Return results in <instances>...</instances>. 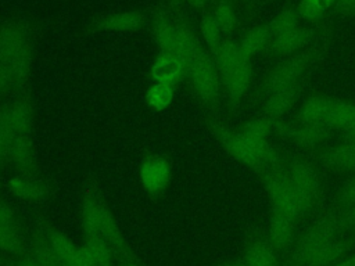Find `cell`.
<instances>
[{
  "mask_svg": "<svg viewBox=\"0 0 355 266\" xmlns=\"http://www.w3.org/2000/svg\"><path fill=\"white\" fill-rule=\"evenodd\" d=\"M175 86L158 83L155 82L151 85L146 91V103L147 105L154 111H164L169 107V104L173 100Z\"/></svg>",
  "mask_w": 355,
  "mask_h": 266,
  "instance_id": "484cf974",
  "label": "cell"
},
{
  "mask_svg": "<svg viewBox=\"0 0 355 266\" xmlns=\"http://www.w3.org/2000/svg\"><path fill=\"white\" fill-rule=\"evenodd\" d=\"M259 177L270 200L272 212L286 215L295 222L304 216L298 197L286 173L284 161L280 165L265 170Z\"/></svg>",
  "mask_w": 355,
  "mask_h": 266,
  "instance_id": "7a4b0ae2",
  "label": "cell"
},
{
  "mask_svg": "<svg viewBox=\"0 0 355 266\" xmlns=\"http://www.w3.org/2000/svg\"><path fill=\"white\" fill-rule=\"evenodd\" d=\"M295 223V220L286 215L272 212L268 240L276 251H286L293 245Z\"/></svg>",
  "mask_w": 355,
  "mask_h": 266,
  "instance_id": "ffe728a7",
  "label": "cell"
},
{
  "mask_svg": "<svg viewBox=\"0 0 355 266\" xmlns=\"http://www.w3.org/2000/svg\"><path fill=\"white\" fill-rule=\"evenodd\" d=\"M316 57H318V51L313 48L302 50L293 55L284 57L263 78L259 87L261 97L272 91H276L282 87L301 82L306 71L316 61Z\"/></svg>",
  "mask_w": 355,
  "mask_h": 266,
  "instance_id": "3957f363",
  "label": "cell"
},
{
  "mask_svg": "<svg viewBox=\"0 0 355 266\" xmlns=\"http://www.w3.org/2000/svg\"><path fill=\"white\" fill-rule=\"evenodd\" d=\"M212 15L223 33H230L237 25V15L229 0H219Z\"/></svg>",
  "mask_w": 355,
  "mask_h": 266,
  "instance_id": "f546056e",
  "label": "cell"
},
{
  "mask_svg": "<svg viewBox=\"0 0 355 266\" xmlns=\"http://www.w3.org/2000/svg\"><path fill=\"white\" fill-rule=\"evenodd\" d=\"M330 129L326 126L316 125H305L300 122H284L283 119H277L273 122V133L277 136L294 143L300 148L312 151L318 145H320L330 136Z\"/></svg>",
  "mask_w": 355,
  "mask_h": 266,
  "instance_id": "52a82bcc",
  "label": "cell"
},
{
  "mask_svg": "<svg viewBox=\"0 0 355 266\" xmlns=\"http://www.w3.org/2000/svg\"><path fill=\"white\" fill-rule=\"evenodd\" d=\"M22 238L17 226H0V249L18 254L22 251Z\"/></svg>",
  "mask_w": 355,
  "mask_h": 266,
  "instance_id": "4dcf8cb0",
  "label": "cell"
},
{
  "mask_svg": "<svg viewBox=\"0 0 355 266\" xmlns=\"http://www.w3.org/2000/svg\"><path fill=\"white\" fill-rule=\"evenodd\" d=\"M17 266H40V265L37 263V260L33 256V258H24V259H21L17 263Z\"/></svg>",
  "mask_w": 355,
  "mask_h": 266,
  "instance_id": "ab89813d",
  "label": "cell"
},
{
  "mask_svg": "<svg viewBox=\"0 0 355 266\" xmlns=\"http://www.w3.org/2000/svg\"><path fill=\"white\" fill-rule=\"evenodd\" d=\"M304 87V82H298L286 87H282L276 91H272L261 97V109L262 115L270 118L272 121L282 119L297 103Z\"/></svg>",
  "mask_w": 355,
  "mask_h": 266,
  "instance_id": "7c38bea8",
  "label": "cell"
},
{
  "mask_svg": "<svg viewBox=\"0 0 355 266\" xmlns=\"http://www.w3.org/2000/svg\"><path fill=\"white\" fill-rule=\"evenodd\" d=\"M28 42H31V28L21 19L0 21V62L7 64L10 58Z\"/></svg>",
  "mask_w": 355,
  "mask_h": 266,
  "instance_id": "8fae6325",
  "label": "cell"
},
{
  "mask_svg": "<svg viewBox=\"0 0 355 266\" xmlns=\"http://www.w3.org/2000/svg\"><path fill=\"white\" fill-rule=\"evenodd\" d=\"M312 39V30L304 28L301 24L286 30H282L270 37L268 53L280 57H288L304 50Z\"/></svg>",
  "mask_w": 355,
  "mask_h": 266,
  "instance_id": "4fadbf2b",
  "label": "cell"
},
{
  "mask_svg": "<svg viewBox=\"0 0 355 266\" xmlns=\"http://www.w3.org/2000/svg\"><path fill=\"white\" fill-rule=\"evenodd\" d=\"M151 76L158 83L176 86L186 78V65L173 54L159 53L151 65Z\"/></svg>",
  "mask_w": 355,
  "mask_h": 266,
  "instance_id": "2e32d148",
  "label": "cell"
},
{
  "mask_svg": "<svg viewBox=\"0 0 355 266\" xmlns=\"http://www.w3.org/2000/svg\"><path fill=\"white\" fill-rule=\"evenodd\" d=\"M333 100L334 97L320 93L309 94L300 105V109L295 114V121L305 125L324 126Z\"/></svg>",
  "mask_w": 355,
  "mask_h": 266,
  "instance_id": "5bb4252c",
  "label": "cell"
},
{
  "mask_svg": "<svg viewBox=\"0 0 355 266\" xmlns=\"http://www.w3.org/2000/svg\"><path fill=\"white\" fill-rule=\"evenodd\" d=\"M139 177L143 188L150 195L158 197L171 183V165L168 159L161 155H148L140 165Z\"/></svg>",
  "mask_w": 355,
  "mask_h": 266,
  "instance_id": "30bf717a",
  "label": "cell"
},
{
  "mask_svg": "<svg viewBox=\"0 0 355 266\" xmlns=\"http://www.w3.org/2000/svg\"><path fill=\"white\" fill-rule=\"evenodd\" d=\"M227 266H247L243 260H239V262H234V263H230V265H227Z\"/></svg>",
  "mask_w": 355,
  "mask_h": 266,
  "instance_id": "ee69618b",
  "label": "cell"
},
{
  "mask_svg": "<svg viewBox=\"0 0 355 266\" xmlns=\"http://www.w3.org/2000/svg\"><path fill=\"white\" fill-rule=\"evenodd\" d=\"M33 103L29 93H24L0 109V125L14 136L31 133L33 125Z\"/></svg>",
  "mask_w": 355,
  "mask_h": 266,
  "instance_id": "9c48e42d",
  "label": "cell"
},
{
  "mask_svg": "<svg viewBox=\"0 0 355 266\" xmlns=\"http://www.w3.org/2000/svg\"><path fill=\"white\" fill-rule=\"evenodd\" d=\"M7 165H14L18 170L26 175L36 172L37 168L33 152L32 133H21L14 137L7 155Z\"/></svg>",
  "mask_w": 355,
  "mask_h": 266,
  "instance_id": "9a60e30c",
  "label": "cell"
},
{
  "mask_svg": "<svg viewBox=\"0 0 355 266\" xmlns=\"http://www.w3.org/2000/svg\"><path fill=\"white\" fill-rule=\"evenodd\" d=\"M208 126L215 139L222 145V148L232 158L250 168L258 176L266 170V166L262 162V159L237 130L229 129L218 116H209Z\"/></svg>",
  "mask_w": 355,
  "mask_h": 266,
  "instance_id": "8992f818",
  "label": "cell"
},
{
  "mask_svg": "<svg viewBox=\"0 0 355 266\" xmlns=\"http://www.w3.org/2000/svg\"><path fill=\"white\" fill-rule=\"evenodd\" d=\"M32 64H33V43L32 40L24 44L6 64L12 79L15 83V87L24 86L32 71Z\"/></svg>",
  "mask_w": 355,
  "mask_h": 266,
  "instance_id": "7402d4cb",
  "label": "cell"
},
{
  "mask_svg": "<svg viewBox=\"0 0 355 266\" xmlns=\"http://www.w3.org/2000/svg\"><path fill=\"white\" fill-rule=\"evenodd\" d=\"M338 224L341 231L355 227V205L343 212H338Z\"/></svg>",
  "mask_w": 355,
  "mask_h": 266,
  "instance_id": "8d00e7d4",
  "label": "cell"
},
{
  "mask_svg": "<svg viewBox=\"0 0 355 266\" xmlns=\"http://www.w3.org/2000/svg\"><path fill=\"white\" fill-rule=\"evenodd\" d=\"M0 226H17L15 211L7 202L0 201Z\"/></svg>",
  "mask_w": 355,
  "mask_h": 266,
  "instance_id": "d590c367",
  "label": "cell"
},
{
  "mask_svg": "<svg viewBox=\"0 0 355 266\" xmlns=\"http://www.w3.org/2000/svg\"><path fill=\"white\" fill-rule=\"evenodd\" d=\"M319 3H320L322 8H323V10H324V12H326L327 10H330L331 7H334V6H336L337 0H319Z\"/></svg>",
  "mask_w": 355,
  "mask_h": 266,
  "instance_id": "60d3db41",
  "label": "cell"
},
{
  "mask_svg": "<svg viewBox=\"0 0 355 266\" xmlns=\"http://www.w3.org/2000/svg\"><path fill=\"white\" fill-rule=\"evenodd\" d=\"M344 141H355V122L343 130Z\"/></svg>",
  "mask_w": 355,
  "mask_h": 266,
  "instance_id": "f35d334b",
  "label": "cell"
},
{
  "mask_svg": "<svg viewBox=\"0 0 355 266\" xmlns=\"http://www.w3.org/2000/svg\"><path fill=\"white\" fill-rule=\"evenodd\" d=\"M85 249L93 266H108L111 259L110 245L100 237H86Z\"/></svg>",
  "mask_w": 355,
  "mask_h": 266,
  "instance_id": "83f0119b",
  "label": "cell"
},
{
  "mask_svg": "<svg viewBox=\"0 0 355 266\" xmlns=\"http://www.w3.org/2000/svg\"><path fill=\"white\" fill-rule=\"evenodd\" d=\"M12 195L25 201H42L49 194V186L28 176H14L7 183Z\"/></svg>",
  "mask_w": 355,
  "mask_h": 266,
  "instance_id": "44dd1931",
  "label": "cell"
},
{
  "mask_svg": "<svg viewBox=\"0 0 355 266\" xmlns=\"http://www.w3.org/2000/svg\"><path fill=\"white\" fill-rule=\"evenodd\" d=\"M334 8L341 15L355 17V0H337Z\"/></svg>",
  "mask_w": 355,
  "mask_h": 266,
  "instance_id": "74e56055",
  "label": "cell"
},
{
  "mask_svg": "<svg viewBox=\"0 0 355 266\" xmlns=\"http://www.w3.org/2000/svg\"><path fill=\"white\" fill-rule=\"evenodd\" d=\"M200 33L205 42V44L208 46L209 48V53H212L218 46L219 43L222 42V29L220 26L218 25L215 17L211 14H204L201 17V21H200Z\"/></svg>",
  "mask_w": 355,
  "mask_h": 266,
  "instance_id": "f1b7e54d",
  "label": "cell"
},
{
  "mask_svg": "<svg viewBox=\"0 0 355 266\" xmlns=\"http://www.w3.org/2000/svg\"><path fill=\"white\" fill-rule=\"evenodd\" d=\"M284 168L291 181V186L298 197L304 215H306L320 198V175L312 162L298 157H293L288 161H284Z\"/></svg>",
  "mask_w": 355,
  "mask_h": 266,
  "instance_id": "5b68a950",
  "label": "cell"
},
{
  "mask_svg": "<svg viewBox=\"0 0 355 266\" xmlns=\"http://www.w3.org/2000/svg\"><path fill=\"white\" fill-rule=\"evenodd\" d=\"M239 44L243 54L250 60H252L258 54L268 53L270 44V30L268 24L257 25L247 30Z\"/></svg>",
  "mask_w": 355,
  "mask_h": 266,
  "instance_id": "603a6c76",
  "label": "cell"
},
{
  "mask_svg": "<svg viewBox=\"0 0 355 266\" xmlns=\"http://www.w3.org/2000/svg\"><path fill=\"white\" fill-rule=\"evenodd\" d=\"M273 122L275 121H272L270 118L262 115L259 118L245 122L243 126L237 129V132L245 139L268 140L273 133Z\"/></svg>",
  "mask_w": 355,
  "mask_h": 266,
  "instance_id": "4316f807",
  "label": "cell"
},
{
  "mask_svg": "<svg viewBox=\"0 0 355 266\" xmlns=\"http://www.w3.org/2000/svg\"><path fill=\"white\" fill-rule=\"evenodd\" d=\"M319 159L324 168L333 172L355 173V141H343L323 151Z\"/></svg>",
  "mask_w": 355,
  "mask_h": 266,
  "instance_id": "e0dca14e",
  "label": "cell"
},
{
  "mask_svg": "<svg viewBox=\"0 0 355 266\" xmlns=\"http://www.w3.org/2000/svg\"><path fill=\"white\" fill-rule=\"evenodd\" d=\"M333 266H355V255L343 260V262H340V263H337V265H333Z\"/></svg>",
  "mask_w": 355,
  "mask_h": 266,
  "instance_id": "7bdbcfd3",
  "label": "cell"
},
{
  "mask_svg": "<svg viewBox=\"0 0 355 266\" xmlns=\"http://www.w3.org/2000/svg\"><path fill=\"white\" fill-rule=\"evenodd\" d=\"M186 79L205 105H215L220 97V78L211 53L201 50L186 66Z\"/></svg>",
  "mask_w": 355,
  "mask_h": 266,
  "instance_id": "277c9868",
  "label": "cell"
},
{
  "mask_svg": "<svg viewBox=\"0 0 355 266\" xmlns=\"http://www.w3.org/2000/svg\"><path fill=\"white\" fill-rule=\"evenodd\" d=\"M184 1H187L190 6L197 7V8H201L208 3V0H184Z\"/></svg>",
  "mask_w": 355,
  "mask_h": 266,
  "instance_id": "b9f144b4",
  "label": "cell"
},
{
  "mask_svg": "<svg viewBox=\"0 0 355 266\" xmlns=\"http://www.w3.org/2000/svg\"><path fill=\"white\" fill-rule=\"evenodd\" d=\"M247 266H279L276 249L269 240H255L248 244L241 259Z\"/></svg>",
  "mask_w": 355,
  "mask_h": 266,
  "instance_id": "cb8c5ba5",
  "label": "cell"
},
{
  "mask_svg": "<svg viewBox=\"0 0 355 266\" xmlns=\"http://www.w3.org/2000/svg\"><path fill=\"white\" fill-rule=\"evenodd\" d=\"M147 18L140 11H123V12H112L98 18L94 22V28L97 30L105 32H133L140 29L146 24Z\"/></svg>",
  "mask_w": 355,
  "mask_h": 266,
  "instance_id": "ac0fdd59",
  "label": "cell"
},
{
  "mask_svg": "<svg viewBox=\"0 0 355 266\" xmlns=\"http://www.w3.org/2000/svg\"><path fill=\"white\" fill-rule=\"evenodd\" d=\"M219 78H220L222 86L226 90L230 111L236 112L251 85V79H252L251 60L243 55L229 69H226L222 75H219Z\"/></svg>",
  "mask_w": 355,
  "mask_h": 266,
  "instance_id": "ba28073f",
  "label": "cell"
},
{
  "mask_svg": "<svg viewBox=\"0 0 355 266\" xmlns=\"http://www.w3.org/2000/svg\"><path fill=\"white\" fill-rule=\"evenodd\" d=\"M355 122V103L343 98H334L327 121L326 127L330 130H344Z\"/></svg>",
  "mask_w": 355,
  "mask_h": 266,
  "instance_id": "d4e9b609",
  "label": "cell"
},
{
  "mask_svg": "<svg viewBox=\"0 0 355 266\" xmlns=\"http://www.w3.org/2000/svg\"><path fill=\"white\" fill-rule=\"evenodd\" d=\"M182 1H184V0H169L171 4H179V3H182Z\"/></svg>",
  "mask_w": 355,
  "mask_h": 266,
  "instance_id": "f6af8a7d",
  "label": "cell"
},
{
  "mask_svg": "<svg viewBox=\"0 0 355 266\" xmlns=\"http://www.w3.org/2000/svg\"><path fill=\"white\" fill-rule=\"evenodd\" d=\"M12 87H15L14 79L6 64L0 62V97L7 94Z\"/></svg>",
  "mask_w": 355,
  "mask_h": 266,
  "instance_id": "e575fe53",
  "label": "cell"
},
{
  "mask_svg": "<svg viewBox=\"0 0 355 266\" xmlns=\"http://www.w3.org/2000/svg\"><path fill=\"white\" fill-rule=\"evenodd\" d=\"M35 259L40 266H61L57 254L51 248L50 242H40L35 249Z\"/></svg>",
  "mask_w": 355,
  "mask_h": 266,
  "instance_id": "836d02e7",
  "label": "cell"
},
{
  "mask_svg": "<svg viewBox=\"0 0 355 266\" xmlns=\"http://www.w3.org/2000/svg\"><path fill=\"white\" fill-rule=\"evenodd\" d=\"M341 231L338 224V212H327L318 219L294 244L291 262L295 266H313L319 252Z\"/></svg>",
  "mask_w": 355,
  "mask_h": 266,
  "instance_id": "6da1fadb",
  "label": "cell"
},
{
  "mask_svg": "<svg viewBox=\"0 0 355 266\" xmlns=\"http://www.w3.org/2000/svg\"><path fill=\"white\" fill-rule=\"evenodd\" d=\"M337 206L340 212L355 205V173H352L337 193Z\"/></svg>",
  "mask_w": 355,
  "mask_h": 266,
  "instance_id": "1f68e13d",
  "label": "cell"
},
{
  "mask_svg": "<svg viewBox=\"0 0 355 266\" xmlns=\"http://www.w3.org/2000/svg\"><path fill=\"white\" fill-rule=\"evenodd\" d=\"M295 10L300 18L304 21H318L324 14V10L322 8L319 0H300Z\"/></svg>",
  "mask_w": 355,
  "mask_h": 266,
  "instance_id": "d6a6232c",
  "label": "cell"
},
{
  "mask_svg": "<svg viewBox=\"0 0 355 266\" xmlns=\"http://www.w3.org/2000/svg\"><path fill=\"white\" fill-rule=\"evenodd\" d=\"M176 33H178V19L171 18L165 12H158L154 15L153 35L159 48V53H168L175 55Z\"/></svg>",
  "mask_w": 355,
  "mask_h": 266,
  "instance_id": "d6986e66",
  "label": "cell"
}]
</instances>
